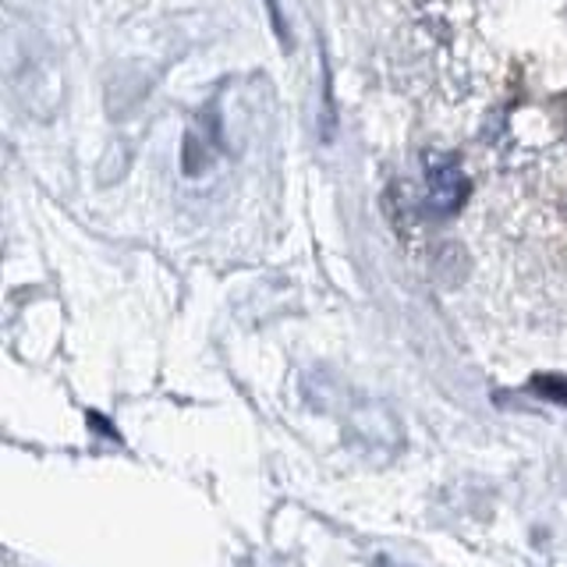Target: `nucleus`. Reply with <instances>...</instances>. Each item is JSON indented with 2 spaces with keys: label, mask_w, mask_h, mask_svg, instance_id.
<instances>
[{
  "label": "nucleus",
  "mask_w": 567,
  "mask_h": 567,
  "mask_svg": "<svg viewBox=\"0 0 567 567\" xmlns=\"http://www.w3.org/2000/svg\"><path fill=\"white\" fill-rule=\"evenodd\" d=\"M468 199V177L461 171L454 156L430 153L425 156V209L433 213L436 220L454 217V213L465 206Z\"/></svg>",
  "instance_id": "1"
},
{
  "label": "nucleus",
  "mask_w": 567,
  "mask_h": 567,
  "mask_svg": "<svg viewBox=\"0 0 567 567\" xmlns=\"http://www.w3.org/2000/svg\"><path fill=\"white\" fill-rule=\"evenodd\" d=\"M532 394H539L554 404H567V377H557V372H543V377H532L528 380Z\"/></svg>",
  "instance_id": "2"
},
{
  "label": "nucleus",
  "mask_w": 567,
  "mask_h": 567,
  "mask_svg": "<svg viewBox=\"0 0 567 567\" xmlns=\"http://www.w3.org/2000/svg\"><path fill=\"white\" fill-rule=\"evenodd\" d=\"M560 111H564V121H567V100H560Z\"/></svg>",
  "instance_id": "3"
}]
</instances>
